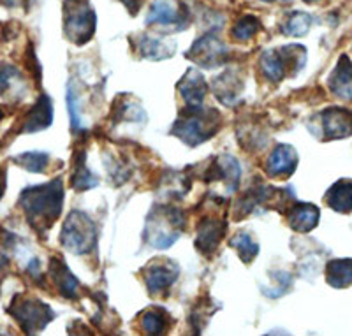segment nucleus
Returning a JSON list of instances; mask_svg holds the SVG:
<instances>
[{
  "label": "nucleus",
  "instance_id": "nucleus-1",
  "mask_svg": "<svg viewBox=\"0 0 352 336\" xmlns=\"http://www.w3.org/2000/svg\"><path fill=\"white\" fill-rule=\"evenodd\" d=\"M20 206L27 216L28 224L39 234H44L56 219L60 216L64 204V185L60 178H55L50 183L27 187L20 194Z\"/></svg>",
  "mask_w": 352,
  "mask_h": 336
},
{
  "label": "nucleus",
  "instance_id": "nucleus-2",
  "mask_svg": "<svg viewBox=\"0 0 352 336\" xmlns=\"http://www.w3.org/2000/svg\"><path fill=\"white\" fill-rule=\"evenodd\" d=\"M219 127V111L204 109L203 106H187V109L173 124L171 134L180 137L188 146H197L215 136Z\"/></svg>",
  "mask_w": 352,
  "mask_h": 336
},
{
  "label": "nucleus",
  "instance_id": "nucleus-3",
  "mask_svg": "<svg viewBox=\"0 0 352 336\" xmlns=\"http://www.w3.org/2000/svg\"><path fill=\"white\" fill-rule=\"evenodd\" d=\"M60 243L76 256L92 252L97 245V227L92 219L83 212H72L62 227Z\"/></svg>",
  "mask_w": 352,
  "mask_h": 336
},
{
  "label": "nucleus",
  "instance_id": "nucleus-4",
  "mask_svg": "<svg viewBox=\"0 0 352 336\" xmlns=\"http://www.w3.org/2000/svg\"><path fill=\"white\" fill-rule=\"evenodd\" d=\"M96 12L88 0H65L64 2V32L74 45H85L96 32Z\"/></svg>",
  "mask_w": 352,
  "mask_h": 336
},
{
  "label": "nucleus",
  "instance_id": "nucleus-5",
  "mask_svg": "<svg viewBox=\"0 0 352 336\" xmlns=\"http://www.w3.org/2000/svg\"><path fill=\"white\" fill-rule=\"evenodd\" d=\"M182 229H184V215L178 210L160 208L159 212L148 215L144 238L152 247L168 248L180 236Z\"/></svg>",
  "mask_w": 352,
  "mask_h": 336
},
{
  "label": "nucleus",
  "instance_id": "nucleus-6",
  "mask_svg": "<svg viewBox=\"0 0 352 336\" xmlns=\"http://www.w3.org/2000/svg\"><path fill=\"white\" fill-rule=\"evenodd\" d=\"M20 328L28 335L39 333L55 319V312L37 298L16 296L8 310Z\"/></svg>",
  "mask_w": 352,
  "mask_h": 336
},
{
  "label": "nucleus",
  "instance_id": "nucleus-7",
  "mask_svg": "<svg viewBox=\"0 0 352 336\" xmlns=\"http://www.w3.org/2000/svg\"><path fill=\"white\" fill-rule=\"evenodd\" d=\"M305 56H307V52H305L303 46H284V48L263 53L259 60V69L266 80L278 83L285 78L287 69L292 67L300 71L303 67L305 60H307Z\"/></svg>",
  "mask_w": 352,
  "mask_h": 336
},
{
  "label": "nucleus",
  "instance_id": "nucleus-8",
  "mask_svg": "<svg viewBox=\"0 0 352 336\" xmlns=\"http://www.w3.org/2000/svg\"><path fill=\"white\" fill-rule=\"evenodd\" d=\"M228 56L229 48L213 34H206L201 39H197L187 53V58L206 69L219 67L228 60Z\"/></svg>",
  "mask_w": 352,
  "mask_h": 336
},
{
  "label": "nucleus",
  "instance_id": "nucleus-9",
  "mask_svg": "<svg viewBox=\"0 0 352 336\" xmlns=\"http://www.w3.org/2000/svg\"><path fill=\"white\" fill-rule=\"evenodd\" d=\"M185 21H187V8L178 0H153L146 14V25L184 27Z\"/></svg>",
  "mask_w": 352,
  "mask_h": 336
},
{
  "label": "nucleus",
  "instance_id": "nucleus-10",
  "mask_svg": "<svg viewBox=\"0 0 352 336\" xmlns=\"http://www.w3.org/2000/svg\"><path fill=\"white\" fill-rule=\"evenodd\" d=\"M178 276V268L169 260H153L144 271V284L152 296H160L171 289Z\"/></svg>",
  "mask_w": 352,
  "mask_h": 336
},
{
  "label": "nucleus",
  "instance_id": "nucleus-11",
  "mask_svg": "<svg viewBox=\"0 0 352 336\" xmlns=\"http://www.w3.org/2000/svg\"><path fill=\"white\" fill-rule=\"evenodd\" d=\"M324 139H344L352 136V111L345 108H329L320 113Z\"/></svg>",
  "mask_w": 352,
  "mask_h": 336
},
{
  "label": "nucleus",
  "instance_id": "nucleus-12",
  "mask_svg": "<svg viewBox=\"0 0 352 336\" xmlns=\"http://www.w3.org/2000/svg\"><path fill=\"white\" fill-rule=\"evenodd\" d=\"M226 236V222L219 221L215 216H204L199 222V231H197L196 247L204 256H210L217 250L219 243Z\"/></svg>",
  "mask_w": 352,
  "mask_h": 336
},
{
  "label": "nucleus",
  "instance_id": "nucleus-13",
  "mask_svg": "<svg viewBox=\"0 0 352 336\" xmlns=\"http://www.w3.org/2000/svg\"><path fill=\"white\" fill-rule=\"evenodd\" d=\"M53 122V106L48 96H41L30 111L23 116L20 124V133H37L48 128Z\"/></svg>",
  "mask_w": 352,
  "mask_h": 336
},
{
  "label": "nucleus",
  "instance_id": "nucleus-14",
  "mask_svg": "<svg viewBox=\"0 0 352 336\" xmlns=\"http://www.w3.org/2000/svg\"><path fill=\"white\" fill-rule=\"evenodd\" d=\"M298 166V153L291 144H276L266 162V171L270 177H289Z\"/></svg>",
  "mask_w": 352,
  "mask_h": 336
},
{
  "label": "nucleus",
  "instance_id": "nucleus-15",
  "mask_svg": "<svg viewBox=\"0 0 352 336\" xmlns=\"http://www.w3.org/2000/svg\"><path fill=\"white\" fill-rule=\"evenodd\" d=\"M178 92L182 93L187 106H201L208 92V85L197 69H188L185 76L178 81Z\"/></svg>",
  "mask_w": 352,
  "mask_h": 336
},
{
  "label": "nucleus",
  "instance_id": "nucleus-16",
  "mask_svg": "<svg viewBox=\"0 0 352 336\" xmlns=\"http://www.w3.org/2000/svg\"><path fill=\"white\" fill-rule=\"evenodd\" d=\"M328 87L336 97L352 100V60L347 55H342L336 67L328 78Z\"/></svg>",
  "mask_w": 352,
  "mask_h": 336
},
{
  "label": "nucleus",
  "instance_id": "nucleus-17",
  "mask_svg": "<svg viewBox=\"0 0 352 336\" xmlns=\"http://www.w3.org/2000/svg\"><path fill=\"white\" fill-rule=\"evenodd\" d=\"M50 276H52L53 284L56 285L58 292H60L64 298H78L80 296V282L65 266L64 260L53 257L50 260Z\"/></svg>",
  "mask_w": 352,
  "mask_h": 336
},
{
  "label": "nucleus",
  "instance_id": "nucleus-18",
  "mask_svg": "<svg viewBox=\"0 0 352 336\" xmlns=\"http://www.w3.org/2000/svg\"><path fill=\"white\" fill-rule=\"evenodd\" d=\"M320 219V212L316 204L310 203H296L292 208H289L287 222L294 231L308 232L317 227Z\"/></svg>",
  "mask_w": 352,
  "mask_h": 336
},
{
  "label": "nucleus",
  "instance_id": "nucleus-19",
  "mask_svg": "<svg viewBox=\"0 0 352 336\" xmlns=\"http://www.w3.org/2000/svg\"><path fill=\"white\" fill-rule=\"evenodd\" d=\"M27 92V81L21 76L14 65L2 64L0 65V97H23Z\"/></svg>",
  "mask_w": 352,
  "mask_h": 336
},
{
  "label": "nucleus",
  "instance_id": "nucleus-20",
  "mask_svg": "<svg viewBox=\"0 0 352 336\" xmlns=\"http://www.w3.org/2000/svg\"><path fill=\"white\" fill-rule=\"evenodd\" d=\"M326 203L336 213H352V180H338L326 192Z\"/></svg>",
  "mask_w": 352,
  "mask_h": 336
},
{
  "label": "nucleus",
  "instance_id": "nucleus-21",
  "mask_svg": "<svg viewBox=\"0 0 352 336\" xmlns=\"http://www.w3.org/2000/svg\"><path fill=\"white\" fill-rule=\"evenodd\" d=\"M241 90V81L238 80V76L234 72H224L220 74L215 81H213V92L217 93L220 102L224 104L232 106L238 100Z\"/></svg>",
  "mask_w": 352,
  "mask_h": 336
},
{
  "label": "nucleus",
  "instance_id": "nucleus-22",
  "mask_svg": "<svg viewBox=\"0 0 352 336\" xmlns=\"http://www.w3.org/2000/svg\"><path fill=\"white\" fill-rule=\"evenodd\" d=\"M326 280L331 287L342 289L352 284V259H333L326 266Z\"/></svg>",
  "mask_w": 352,
  "mask_h": 336
},
{
  "label": "nucleus",
  "instance_id": "nucleus-23",
  "mask_svg": "<svg viewBox=\"0 0 352 336\" xmlns=\"http://www.w3.org/2000/svg\"><path fill=\"white\" fill-rule=\"evenodd\" d=\"M140 52L144 58H150V60H162V58H169V56L175 53V45H171L169 41L144 36L143 39L140 41Z\"/></svg>",
  "mask_w": 352,
  "mask_h": 336
},
{
  "label": "nucleus",
  "instance_id": "nucleus-24",
  "mask_svg": "<svg viewBox=\"0 0 352 336\" xmlns=\"http://www.w3.org/2000/svg\"><path fill=\"white\" fill-rule=\"evenodd\" d=\"M97 185V177L87 168L85 162V152H76L74 155V172H72V187L76 190H88Z\"/></svg>",
  "mask_w": 352,
  "mask_h": 336
},
{
  "label": "nucleus",
  "instance_id": "nucleus-25",
  "mask_svg": "<svg viewBox=\"0 0 352 336\" xmlns=\"http://www.w3.org/2000/svg\"><path fill=\"white\" fill-rule=\"evenodd\" d=\"M141 326L148 335H162L169 326V317L162 309H150L141 315Z\"/></svg>",
  "mask_w": 352,
  "mask_h": 336
},
{
  "label": "nucleus",
  "instance_id": "nucleus-26",
  "mask_svg": "<svg viewBox=\"0 0 352 336\" xmlns=\"http://www.w3.org/2000/svg\"><path fill=\"white\" fill-rule=\"evenodd\" d=\"M229 243H231L232 248H236L238 254H240V259L243 260L245 265L252 262L254 257L259 252V245H257V241L245 231L236 232V234L231 238Z\"/></svg>",
  "mask_w": 352,
  "mask_h": 336
},
{
  "label": "nucleus",
  "instance_id": "nucleus-27",
  "mask_svg": "<svg viewBox=\"0 0 352 336\" xmlns=\"http://www.w3.org/2000/svg\"><path fill=\"white\" fill-rule=\"evenodd\" d=\"M12 162L25 171L30 172H44L50 164V155L44 152H25L20 155L12 157Z\"/></svg>",
  "mask_w": 352,
  "mask_h": 336
},
{
  "label": "nucleus",
  "instance_id": "nucleus-28",
  "mask_svg": "<svg viewBox=\"0 0 352 336\" xmlns=\"http://www.w3.org/2000/svg\"><path fill=\"white\" fill-rule=\"evenodd\" d=\"M259 28L261 21L257 20L256 16L247 14V16H241L240 20L234 23V27H232V37L236 41H248L259 32Z\"/></svg>",
  "mask_w": 352,
  "mask_h": 336
},
{
  "label": "nucleus",
  "instance_id": "nucleus-29",
  "mask_svg": "<svg viewBox=\"0 0 352 336\" xmlns=\"http://www.w3.org/2000/svg\"><path fill=\"white\" fill-rule=\"evenodd\" d=\"M312 23V18L308 16L307 12H294L291 18H289L287 23L284 25V34L291 37H300L305 36Z\"/></svg>",
  "mask_w": 352,
  "mask_h": 336
},
{
  "label": "nucleus",
  "instance_id": "nucleus-30",
  "mask_svg": "<svg viewBox=\"0 0 352 336\" xmlns=\"http://www.w3.org/2000/svg\"><path fill=\"white\" fill-rule=\"evenodd\" d=\"M8 266H9V257H8V254H6L4 245L0 243V271L8 268Z\"/></svg>",
  "mask_w": 352,
  "mask_h": 336
},
{
  "label": "nucleus",
  "instance_id": "nucleus-31",
  "mask_svg": "<svg viewBox=\"0 0 352 336\" xmlns=\"http://www.w3.org/2000/svg\"><path fill=\"white\" fill-rule=\"evenodd\" d=\"M4 192H6V169L0 168V199H2Z\"/></svg>",
  "mask_w": 352,
  "mask_h": 336
},
{
  "label": "nucleus",
  "instance_id": "nucleus-32",
  "mask_svg": "<svg viewBox=\"0 0 352 336\" xmlns=\"http://www.w3.org/2000/svg\"><path fill=\"white\" fill-rule=\"evenodd\" d=\"M122 2H124V4H127V8L131 9L132 12H136L138 8H140V4H141V0H122Z\"/></svg>",
  "mask_w": 352,
  "mask_h": 336
},
{
  "label": "nucleus",
  "instance_id": "nucleus-33",
  "mask_svg": "<svg viewBox=\"0 0 352 336\" xmlns=\"http://www.w3.org/2000/svg\"><path fill=\"white\" fill-rule=\"evenodd\" d=\"M28 0H6V4L11 5V8H18V5H23L27 4Z\"/></svg>",
  "mask_w": 352,
  "mask_h": 336
},
{
  "label": "nucleus",
  "instance_id": "nucleus-34",
  "mask_svg": "<svg viewBox=\"0 0 352 336\" xmlns=\"http://www.w3.org/2000/svg\"><path fill=\"white\" fill-rule=\"evenodd\" d=\"M305 2H316V0H305Z\"/></svg>",
  "mask_w": 352,
  "mask_h": 336
},
{
  "label": "nucleus",
  "instance_id": "nucleus-35",
  "mask_svg": "<svg viewBox=\"0 0 352 336\" xmlns=\"http://www.w3.org/2000/svg\"><path fill=\"white\" fill-rule=\"evenodd\" d=\"M0 118H2V111H0Z\"/></svg>",
  "mask_w": 352,
  "mask_h": 336
}]
</instances>
